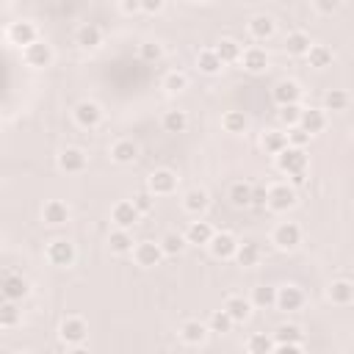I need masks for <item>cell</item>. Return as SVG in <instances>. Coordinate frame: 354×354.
<instances>
[{"instance_id":"1","label":"cell","mask_w":354,"mask_h":354,"mask_svg":"<svg viewBox=\"0 0 354 354\" xmlns=\"http://www.w3.org/2000/svg\"><path fill=\"white\" fill-rule=\"evenodd\" d=\"M277 160V169L282 174H299V171H307V155H304V147H285L279 155H274Z\"/></svg>"},{"instance_id":"2","label":"cell","mask_w":354,"mask_h":354,"mask_svg":"<svg viewBox=\"0 0 354 354\" xmlns=\"http://www.w3.org/2000/svg\"><path fill=\"white\" fill-rule=\"evenodd\" d=\"M44 257H47V263H50V266L66 268V266H72V263H75L77 249H75V243H72V241H66V238H55V241H50V243H47Z\"/></svg>"},{"instance_id":"3","label":"cell","mask_w":354,"mask_h":354,"mask_svg":"<svg viewBox=\"0 0 354 354\" xmlns=\"http://www.w3.org/2000/svg\"><path fill=\"white\" fill-rule=\"evenodd\" d=\"M58 337L64 346H80L88 337V324L80 315H66L58 326Z\"/></svg>"},{"instance_id":"4","label":"cell","mask_w":354,"mask_h":354,"mask_svg":"<svg viewBox=\"0 0 354 354\" xmlns=\"http://www.w3.org/2000/svg\"><path fill=\"white\" fill-rule=\"evenodd\" d=\"M296 205V185L293 183H274L268 185V207L274 213H285Z\"/></svg>"},{"instance_id":"5","label":"cell","mask_w":354,"mask_h":354,"mask_svg":"<svg viewBox=\"0 0 354 354\" xmlns=\"http://www.w3.org/2000/svg\"><path fill=\"white\" fill-rule=\"evenodd\" d=\"M6 39H8V44H14V47L22 50V47H28V44H33L39 39V28L30 19H17V22L8 25Z\"/></svg>"},{"instance_id":"6","label":"cell","mask_w":354,"mask_h":354,"mask_svg":"<svg viewBox=\"0 0 354 354\" xmlns=\"http://www.w3.org/2000/svg\"><path fill=\"white\" fill-rule=\"evenodd\" d=\"M72 119H75L77 127L91 130V127H97V124L102 122V108H100V102H94V100H80V102L72 108Z\"/></svg>"},{"instance_id":"7","label":"cell","mask_w":354,"mask_h":354,"mask_svg":"<svg viewBox=\"0 0 354 354\" xmlns=\"http://www.w3.org/2000/svg\"><path fill=\"white\" fill-rule=\"evenodd\" d=\"M163 257H166V254H163V249H160V241H138V243L133 246V260H136V266H141V268H155V266H160Z\"/></svg>"},{"instance_id":"8","label":"cell","mask_w":354,"mask_h":354,"mask_svg":"<svg viewBox=\"0 0 354 354\" xmlns=\"http://www.w3.org/2000/svg\"><path fill=\"white\" fill-rule=\"evenodd\" d=\"M271 241H274V246H277V249L290 252V249H296V246L301 243V227H299L296 221H282V224H277V227H274Z\"/></svg>"},{"instance_id":"9","label":"cell","mask_w":354,"mask_h":354,"mask_svg":"<svg viewBox=\"0 0 354 354\" xmlns=\"http://www.w3.org/2000/svg\"><path fill=\"white\" fill-rule=\"evenodd\" d=\"M22 61L28 66H33V69H44V66L53 64V47L44 39H36L33 44L22 47Z\"/></svg>"},{"instance_id":"10","label":"cell","mask_w":354,"mask_h":354,"mask_svg":"<svg viewBox=\"0 0 354 354\" xmlns=\"http://www.w3.org/2000/svg\"><path fill=\"white\" fill-rule=\"evenodd\" d=\"M238 243H241V241H238L230 230H218V232H213V238H210L207 249H210V254H213V257H218V260H230V257H235Z\"/></svg>"},{"instance_id":"11","label":"cell","mask_w":354,"mask_h":354,"mask_svg":"<svg viewBox=\"0 0 354 354\" xmlns=\"http://www.w3.org/2000/svg\"><path fill=\"white\" fill-rule=\"evenodd\" d=\"M88 166V155L80 149V147H64L58 152V169L66 171V174H80L86 171Z\"/></svg>"},{"instance_id":"12","label":"cell","mask_w":354,"mask_h":354,"mask_svg":"<svg viewBox=\"0 0 354 354\" xmlns=\"http://www.w3.org/2000/svg\"><path fill=\"white\" fill-rule=\"evenodd\" d=\"M138 218H141V210H138L136 202H130V199H119V202L111 207V221H113L116 227H122V230H133Z\"/></svg>"},{"instance_id":"13","label":"cell","mask_w":354,"mask_h":354,"mask_svg":"<svg viewBox=\"0 0 354 354\" xmlns=\"http://www.w3.org/2000/svg\"><path fill=\"white\" fill-rule=\"evenodd\" d=\"M304 301H307V296H304V290L299 285H282V288H277V310L296 313V310L304 307Z\"/></svg>"},{"instance_id":"14","label":"cell","mask_w":354,"mask_h":354,"mask_svg":"<svg viewBox=\"0 0 354 354\" xmlns=\"http://www.w3.org/2000/svg\"><path fill=\"white\" fill-rule=\"evenodd\" d=\"M147 188L155 194V196H169L177 191V174L171 169H155L147 180Z\"/></svg>"},{"instance_id":"15","label":"cell","mask_w":354,"mask_h":354,"mask_svg":"<svg viewBox=\"0 0 354 354\" xmlns=\"http://www.w3.org/2000/svg\"><path fill=\"white\" fill-rule=\"evenodd\" d=\"M0 290H3V299H11V301H22L30 290L28 279L22 274H14V271H6L3 274V282H0Z\"/></svg>"},{"instance_id":"16","label":"cell","mask_w":354,"mask_h":354,"mask_svg":"<svg viewBox=\"0 0 354 354\" xmlns=\"http://www.w3.org/2000/svg\"><path fill=\"white\" fill-rule=\"evenodd\" d=\"M207 332H210V326L202 324V321H196V318L183 321L180 329H177V335H180V340H183L185 346H199V343H205Z\"/></svg>"},{"instance_id":"17","label":"cell","mask_w":354,"mask_h":354,"mask_svg":"<svg viewBox=\"0 0 354 354\" xmlns=\"http://www.w3.org/2000/svg\"><path fill=\"white\" fill-rule=\"evenodd\" d=\"M108 155H111V160H113V163L127 166V163H133V160L138 158V144H136L133 138H116V141L111 144Z\"/></svg>"},{"instance_id":"18","label":"cell","mask_w":354,"mask_h":354,"mask_svg":"<svg viewBox=\"0 0 354 354\" xmlns=\"http://www.w3.org/2000/svg\"><path fill=\"white\" fill-rule=\"evenodd\" d=\"M41 221L50 224V227H61L69 221V205L61 202V199H47L44 207H41Z\"/></svg>"},{"instance_id":"19","label":"cell","mask_w":354,"mask_h":354,"mask_svg":"<svg viewBox=\"0 0 354 354\" xmlns=\"http://www.w3.org/2000/svg\"><path fill=\"white\" fill-rule=\"evenodd\" d=\"M241 64H243L246 72L260 75V72L268 69V53H266L263 47H257V44H254V47H246L243 55H241Z\"/></svg>"},{"instance_id":"20","label":"cell","mask_w":354,"mask_h":354,"mask_svg":"<svg viewBox=\"0 0 354 354\" xmlns=\"http://www.w3.org/2000/svg\"><path fill=\"white\" fill-rule=\"evenodd\" d=\"M271 97H274V102L277 105H288V102H299L301 100V86L296 83V80H279V83H274V88H271Z\"/></svg>"},{"instance_id":"21","label":"cell","mask_w":354,"mask_h":354,"mask_svg":"<svg viewBox=\"0 0 354 354\" xmlns=\"http://www.w3.org/2000/svg\"><path fill=\"white\" fill-rule=\"evenodd\" d=\"M227 313H230V318L235 321V324H243L249 315H252V299H243V296H238V293H232V296H227L224 299V304H221Z\"/></svg>"},{"instance_id":"22","label":"cell","mask_w":354,"mask_h":354,"mask_svg":"<svg viewBox=\"0 0 354 354\" xmlns=\"http://www.w3.org/2000/svg\"><path fill=\"white\" fill-rule=\"evenodd\" d=\"M75 44L83 47V50H97V47L102 44V30H100V25H94V22L80 25V28L75 30Z\"/></svg>"},{"instance_id":"23","label":"cell","mask_w":354,"mask_h":354,"mask_svg":"<svg viewBox=\"0 0 354 354\" xmlns=\"http://www.w3.org/2000/svg\"><path fill=\"white\" fill-rule=\"evenodd\" d=\"M285 53L288 55H293V58H304L307 53H310V47H313V39L304 33V30H290L288 36H285Z\"/></svg>"},{"instance_id":"24","label":"cell","mask_w":354,"mask_h":354,"mask_svg":"<svg viewBox=\"0 0 354 354\" xmlns=\"http://www.w3.org/2000/svg\"><path fill=\"white\" fill-rule=\"evenodd\" d=\"M299 124H301L310 136L324 133V127H326V108H301Z\"/></svg>"},{"instance_id":"25","label":"cell","mask_w":354,"mask_h":354,"mask_svg":"<svg viewBox=\"0 0 354 354\" xmlns=\"http://www.w3.org/2000/svg\"><path fill=\"white\" fill-rule=\"evenodd\" d=\"M326 299H329L332 304H340V307L351 304V301H354V282H348V279H335V282H329Z\"/></svg>"},{"instance_id":"26","label":"cell","mask_w":354,"mask_h":354,"mask_svg":"<svg viewBox=\"0 0 354 354\" xmlns=\"http://www.w3.org/2000/svg\"><path fill=\"white\" fill-rule=\"evenodd\" d=\"M246 28H249V36H252L254 41H268V39L274 36V30H277V25H274V19H271L268 14H257V17H252Z\"/></svg>"},{"instance_id":"27","label":"cell","mask_w":354,"mask_h":354,"mask_svg":"<svg viewBox=\"0 0 354 354\" xmlns=\"http://www.w3.org/2000/svg\"><path fill=\"white\" fill-rule=\"evenodd\" d=\"M207 205H210V196H207V191L205 188H188L185 194H183V207L191 213V216H199V213H205L207 210Z\"/></svg>"},{"instance_id":"28","label":"cell","mask_w":354,"mask_h":354,"mask_svg":"<svg viewBox=\"0 0 354 354\" xmlns=\"http://www.w3.org/2000/svg\"><path fill=\"white\" fill-rule=\"evenodd\" d=\"M221 66H224V61L218 58L216 47H207V50H199V53H196V69H199L202 75H218Z\"/></svg>"},{"instance_id":"29","label":"cell","mask_w":354,"mask_h":354,"mask_svg":"<svg viewBox=\"0 0 354 354\" xmlns=\"http://www.w3.org/2000/svg\"><path fill=\"white\" fill-rule=\"evenodd\" d=\"M213 227H210V221H191L188 224V230H185V241L188 243H196V246H207L210 243V238H213Z\"/></svg>"},{"instance_id":"30","label":"cell","mask_w":354,"mask_h":354,"mask_svg":"<svg viewBox=\"0 0 354 354\" xmlns=\"http://www.w3.org/2000/svg\"><path fill=\"white\" fill-rule=\"evenodd\" d=\"M133 235H130V230H122V227H116V230H111V235H108V249L113 252V254H127V252H133Z\"/></svg>"},{"instance_id":"31","label":"cell","mask_w":354,"mask_h":354,"mask_svg":"<svg viewBox=\"0 0 354 354\" xmlns=\"http://www.w3.org/2000/svg\"><path fill=\"white\" fill-rule=\"evenodd\" d=\"M257 260H260V243H257V241H243V243H238V252H235V263H238V266L252 268V266H257Z\"/></svg>"},{"instance_id":"32","label":"cell","mask_w":354,"mask_h":354,"mask_svg":"<svg viewBox=\"0 0 354 354\" xmlns=\"http://www.w3.org/2000/svg\"><path fill=\"white\" fill-rule=\"evenodd\" d=\"M304 58H307V64H310L313 69H326V66H332L335 53H332L326 44H313V47H310V53H307Z\"/></svg>"},{"instance_id":"33","label":"cell","mask_w":354,"mask_h":354,"mask_svg":"<svg viewBox=\"0 0 354 354\" xmlns=\"http://www.w3.org/2000/svg\"><path fill=\"white\" fill-rule=\"evenodd\" d=\"M160 124H163L166 133H185V130H188V113L180 111V108H171V111L163 113Z\"/></svg>"},{"instance_id":"34","label":"cell","mask_w":354,"mask_h":354,"mask_svg":"<svg viewBox=\"0 0 354 354\" xmlns=\"http://www.w3.org/2000/svg\"><path fill=\"white\" fill-rule=\"evenodd\" d=\"M260 144H263V149L268 155H279L288 147V133H282V130H266L260 136Z\"/></svg>"},{"instance_id":"35","label":"cell","mask_w":354,"mask_h":354,"mask_svg":"<svg viewBox=\"0 0 354 354\" xmlns=\"http://www.w3.org/2000/svg\"><path fill=\"white\" fill-rule=\"evenodd\" d=\"M252 304L254 307H260V310H268V307H277V288H271V285H257V288H252Z\"/></svg>"},{"instance_id":"36","label":"cell","mask_w":354,"mask_h":354,"mask_svg":"<svg viewBox=\"0 0 354 354\" xmlns=\"http://www.w3.org/2000/svg\"><path fill=\"white\" fill-rule=\"evenodd\" d=\"M216 53H218V58H221L224 64H235V61H241L243 47H241L235 39H221V41L216 44Z\"/></svg>"},{"instance_id":"37","label":"cell","mask_w":354,"mask_h":354,"mask_svg":"<svg viewBox=\"0 0 354 354\" xmlns=\"http://www.w3.org/2000/svg\"><path fill=\"white\" fill-rule=\"evenodd\" d=\"M230 202L235 207H249L252 205V183H243V180L232 183L230 185Z\"/></svg>"},{"instance_id":"38","label":"cell","mask_w":354,"mask_h":354,"mask_svg":"<svg viewBox=\"0 0 354 354\" xmlns=\"http://www.w3.org/2000/svg\"><path fill=\"white\" fill-rule=\"evenodd\" d=\"M348 102H351V97H348L346 88H329V91L324 94V108H326V111H346Z\"/></svg>"},{"instance_id":"39","label":"cell","mask_w":354,"mask_h":354,"mask_svg":"<svg viewBox=\"0 0 354 354\" xmlns=\"http://www.w3.org/2000/svg\"><path fill=\"white\" fill-rule=\"evenodd\" d=\"M185 232L180 235V232H166L163 238H160V249H163V254L166 257H177L183 249H185Z\"/></svg>"},{"instance_id":"40","label":"cell","mask_w":354,"mask_h":354,"mask_svg":"<svg viewBox=\"0 0 354 354\" xmlns=\"http://www.w3.org/2000/svg\"><path fill=\"white\" fill-rule=\"evenodd\" d=\"M221 127H224L227 133H243V130L249 127V119H246L243 111H227V113L221 116Z\"/></svg>"},{"instance_id":"41","label":"cell","mask_w":354,"mask_h":354,"mask_svg":"<svg viewBox=\"0 0 354 354\" xmlns=\"http://www.w3.org/2000/svg\"><path fill=\"white\" fill-rule=\"evenodd\" d=\"M19 318H22V310L17 307V301L6 299V301L0 304V326H3V329H11V326L19 324Z\"/></svg>"},{"instance_id":"42","label":"cell","mask_w":354,"mask_h":354,"mask_svg":"<svg viewBox=\"0 0 354 354\" xmlns=\"http://www.w3.org/2000/svg\"><path fill=\"white\" fill-rule=\"evenodd\" d=\"M163 88H166L169 94H180V91H185V88H188V75L180 72V69L166 72V75H163Z\"/></svg>"},{"instance_id":"43","label":"cell","mask_w":354,"mask_h":354,"mask_svg":"<svg viewBox=\"0 0 354 354\" xmlns=\"http://www.w3.org/2000/svg\"><path fill=\"white\" fill-rule=\"evenodd\" d=\"M232 318H230V313L221 307V310H213L210 313V318H207V326H210V332H218V335H224V332H232Z\"/></svg>"},{"instance_id":"44","label":"cell","mask_w":354,"mask_h":354,"mask_svg":"<svg viewBox=\"0 0 354 354\" xmlns=\"http://www.w3.org/2000/svg\"><path fill=\"white\" fill-rule=\"evenodd\" d=\"M274 343H304V335L296 324H282L274 335Z\"/></svg>"},{"instance_id":"45","label":"cell","mask_w":354,"mask_h":354,"mask_svg":"<svg viewBox=\"0 0 354 354\" xmlns=\"http://www.w3.org/2000/svg\"><path fill=\"white\" fill-rule=\"evenodd\" d=\"M246 351L249 354H268V351H274V340L268 335H252L246 340Z\"/></svg>"},{"instance_id":"46","label":"cell","mask_w":354,"mask_h":354,"mask_svg":"<svg viewBox=\"0 0 354 354\" xmlns=\"http://www.w3.org/2000/svg\"><path fill=\"white\" fill-rule=\"evenodd\" d=\"M138 55H141V61H147V64H155V61H160V55H163V47L158 44V41H141L138 44Z\"/></svg>"},{"instance_id":"47","label":"cell","mask_w":354,"mask_h":354,"mask_svg":"<svg viewBox=\"0 0 354 354\" xmlns=\"http://www.w3.org/2000/svg\"><path fill=\"white\" fill-rule=\"evenodd\" d=\"M299 119H301V105H299V102L279 105V122H282V124L293 127V124H299Z\"/></svg>"},{"instance_id":"48","label":"cell","mask_w":354,"mask_h":354,"mask_svg":"<svg viewBox=\"0 0 354 354\" xmlns=\"http://www.w3.org/2000/svg\"><path fill=\"white\" fill-rule=\"evenodd\" d=\"M310 133L301 127V124H293V127H288V144L290 147H307L310 144Z\"/></svg>"},{"instance_id":"49","label":"cell","mask_w":354,"mask_h":354,"mask_svg":"<svg viewBox=\"0 0 354 354\" xmlns=\"http://www.w3.org/2000/svg\"><path fill=\"white\" fill-rule=\"evenodd\" d=\"M152 199H155V194H152V191H149V188H147V191H141V194H136V196H133V202H136V207H138V210H141V216H144V213H149V210H152V205H155V202H152Z\"/></svg>"},{"instance_id":"50","label":"cell","mask_w":354,"mask_h":354,"mask_svg":"<svg viewBox=\"0 0 354 354\" xmlns=\"http://www.w3.org/2000/svg\"><path fill=\"white\" fill-rule=\"evenodd\" d=\"M252 205L254 207H266L268 205V188L266 185H252Z\"/></svg>"},{"instance_id":"51","label":"cell","mask_w":354,"mask_h":354,"mask_svg":"<svg viewBox=\"0 0 354 354\" xmlns=\"http://www.w3.org/2000/svg\"><path fill=\"white\" fill-rule=\"evenodd\" d=\"M313 8L318 14H335L340 8V0H313Z\"/></svg>"},{"instance_id":"52","label":"cell","mask_w":354,"mask_h":354,"mask_svg":"<svg viewBox=\"0 0 354 354\" xmlns=\"http://www.w3.org/2000/svg\"><path fill=\"white\" fill-rule=\"evenodd\" d=\"M163 6H166V0H141V11H147V14H160Z\"/></svg>"},{"instance_id":"53","label":"cell","mask_w":354,"mask_h":354,"mask_svg":"<svg viewBox=\"0 0 354 354\" xmlns=\"http://www.w3.org/2000/svg\"><path fill=\"white\" fill-rule=\"evenodd\" d=\"M301 348H304V343H274V351H282V354H296Z\"/></svg>"},{"instance_id":"54","label":"cell","mask_w":354,"mask_h":354,"mask_svg":"<svg viewBox=\"0 0 354 354\" xmlns=\"http://www.w3.org/2000/svg\"><path fill=\"white\" fill-rule=\"evenodd\" d=\"M119 6H122L124 14H136V11H141V0H122Z\"/></svg>"},{"instance_id":"55","label":"cell","mask_w":354,"mask_h":354,"mask_svg":"<svg viewBox=\"0 0 354 354\" xmlns=\"http://www.w3.org/2000/svg\"><path fill=\"white\" fill-rule=\"evenodd\" d=\"M304 180H307V171H299V174H290V183H293V185H304Z\"/></svg>"},{"instance_id":"56","label":"cell","mask_w":354,"mask_h":354,"mask_svg":"<svg viewBox=\"0 0 354 354\" xmlns=\"http://www.w3.org/2000/svg\"><path fill=\"white\" fill-rule=\"evenodd\" d=\"M191 3H207V0H191Z\"/></svg>"}]
</instances>
